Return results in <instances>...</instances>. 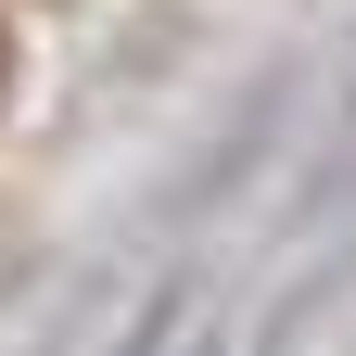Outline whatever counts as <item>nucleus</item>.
<instances>
[{
	"label": "nucleus",
	"instance_id": "f257e3e1",
	"mask_svg": "<svg viewBox=\"0 0 356 356\" xmlns=\"http://www.w3.org/2000/svg\"><path fill=\"white\" fill-rule=\"evenodd\" d=\"M0 89H13V38H0Z\"/></svg>",
	"mask_w": 356,
	"mask_h": 356
}]
</instances>
